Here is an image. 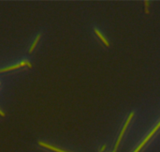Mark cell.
<instances>
[{"label":"cell","mask_w":160,"mask_h":152,"mask_svg":"<svg viewBox=\"0 0 160 152\" xmlns=\"http://www.w3.org/2000/svg\"><path fill=\"white\" fill-rule=\"evenodd\" d=\"M133 116H134V112L130 113L129 116L127 117V119H126V121H125V123H124V127H123V130H122V132H121L120 134H119V137H118V139H117V141H116V144H115V147H114V149H113L112 152H116V150H117V148H118V145H119V144H120V142H121V140H122V137H123V135H124V132H125V130H126V128H127V125L129 124L130 120H131V118H132Z\"/></svg>","instance_id":"obj_1"},{"label":"cell","mask_w":160,"mask_h":152,"mask_svg":"<svg viewBox=\"0 0 160 152\" xmlns=\"http://www.w3.org/2000/svg\"><path fill=\"white\" fill-rule=\"evenodd\" d=\"M159 128H160V121H159V123H158V124H157L155 127H154V130H153V131L150 132V134H148V136H147V137H146V138L143 140V142H142V143H141V145H139V146H138V147H137V148L134 150V152H139V151L141 149V147H142V146H143V145H145V144H146V143L149 141V139H150V138H151V137H152V136H153V135H154V134L156 132V131H157Z\"/></svg>","instance_id":"obj_2"},{"label":"cell","mask_w":160,"mask_h":152,"mask_svg":"<svg viewBox=\"0 0 160 152\" xmlns=\"http://www.w3.org/2000/svg\"><path fill=\"white\" fill-rule=\"evenodd\" d=\"M24 66H27L29 68L32 67L31 63L28 62V61H23L21 62L20 64H17V65H13V66H11V67H8V68H5V69H1L0 70V72H9V71H13V70H16V69H19L21 67H24Z\"/></svg>","instance_id":"obj_3"},{"label":"cell","mask_w":160,"mask_h":152,"mask_svg":"<svg viewBox=\"0 0 160 152\" xmlns=\"http://www.w3.org/2000/svg\"><path fill=\"white\" fill-rule=\"evenodd\" d=\"M39 145H41V146H43V147H46V148H49V149H51V150H53V151H55V152H67V151H64V150H62V149H60V148H57V147H55V146H53V145L45 144V143H43V142H39Z\"/></svg>","instance_id":"obj_4"},{"label":"cell","mask_w":160,"mask_h":152,"mask_svg":"<svg viewBox=\"0 0 160 152\" xmlns=\"http://www.w3.org/2000/svg\"><path fill=\"white\" fill-rule=\"evenodd\" d=\"M95 34H97V35L99 36V39H100V40H101V41H103V43H104V44H105V45H106L107 47H109V46H110V43L108 42V41H107V40H106V39H105V38L103 37V35H102V34H101V33H100V32L99 31L98 29H95Z\"/></svg>","instance_id":"obj_5"},{"label":"cell","mask_w":160,"mask_h":152,"mask_svg":"<svg viewBox=\"0 0 160 152\" xmlns=\"http://www.w3.org/2000/svg\"><path fill=\"white\" fill-rule=\"evenodd\" d=\"M40 39V35H38V37H37V39L35 40L34 43L32 44V46H31V47H30V49H29V53H32V52H33V50H34V48L36 47V45L38 44V42H39Z\"/></svg>","instance_id":"obj_6"},{"label":"cell","mask_w":160,"mask_h":152,"mask_svg":"<svg viewBox=\"0 0 160 152\" xmlns=\"http://www.w3.org/2000/svg\"><path fill=\"white\" fill-rule=\"evenodd\" d=\"M144 5H145V7H146L145 12H146V13H149V12H148V7H149V2H148V1H144Z\"/></svg>","instance_id":"obj_7"},{"label":"cell","mask_w":160,"mask_h":152,"mask_svg":"<svg viewBox=\"0 0 160 152\" xmlns=\"http://www.w3.org/2000/svg\"><path fill=\"white\" fill-rule=\"evenodd\" d=\"M105 148H106V145H103V146L101 147V150H100V152H103V151L105 150Z\"/></svg>","instance_id":"obj_8"},{"label":"cell","mask_w":160,"mask_h":152,"mask_svg":"<svg viewBox=\"0 0 160 152\" xmlns=\"http://www.w3.org/2000/svg\"><path fill=\"white\" fill-rule=\"evenodd\" d=\"M0 115H1V116H5V114L1 110H0Z\"/></svg>","instance_id":"obj_9"}]
</instances>
